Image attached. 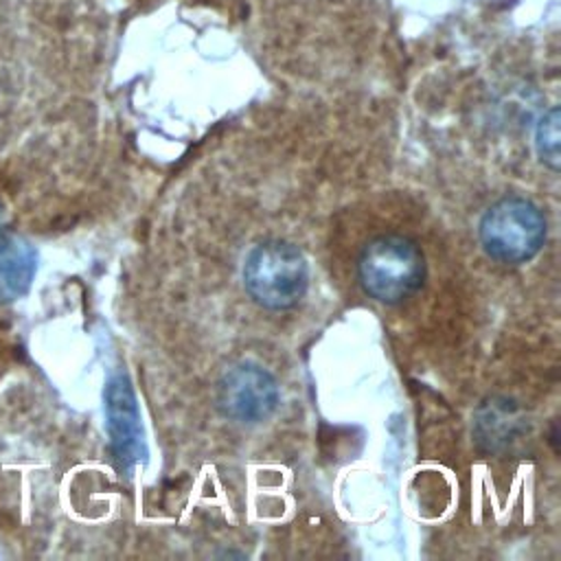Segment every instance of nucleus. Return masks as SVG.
<instances>
[{
	"instance_id": "nucleus-1",
	"label": "nucleus",
	"mask_w": 561,
	"mask_h": 561,
	"mask_svg": "<svg viewBox=\"0 0 561 561\" xmlns=\"http://www.w3.org/2000/svg\"><path fill=\"white\" fill-rule=\"evenodd\" d=\"M357 278L370 298L397 305L423 285L425 256L403 234H379L364 243L357 256Z\"/></svg>"
},
{
	"instance_id": "nucleus-2",
	"label": "nucleus",
	"mask_w": 561,
	"mask_h": 561,
	"mask_svg": "<svg viewBox=\"0 0 561 561\" xmlns=\"http://www.w3.org/2000/svg\"><path fill=\"white\" fill-rule=\"evenodd\" d=\"M307 285V259L289 241L267 239L254 245L243 261V287L265 309H291L302 300Z\"/></svg>"
},
{
	"instance_id": "nucleus-3",
	"label": "nucleus",
	"mask_w": 561,
	"mask_h": 561,
	"mask_svg": "<svg viewBox=\"0 0 561 561\" xmlns=\"http://www.w3.org/2000/svg\"><path fill=\"white\" fill-rule=\"evenodd\" d=\"M546 217L526 197L508 195L491 204L478 224L484 252L506 265H519L539 254L546 243Z\"/></svg>"
},
{
	"instance_id": "nucleus-4",
	"label": "nucleus",
	"mask_w": 561,
	"mask_h": 561,
	"mask_svg": "<svg viewBox=\"0 0 561 561\" xmlns=\"http://www.w3.org/2000/svg\"><path fill=\"white\" fill-rule=\"evenodd\" d=\"M280 392L274 375L254 362H241L217 381V410L237 423H261L278 405Z\"/></svg>"
},
{
	"instance_id": "nucleus-5",
	"label": "nucleus",
	"mask_w": 561,
	"mask_h": 561,
	"mask_svg": "<svg viewBox=\"0 0 561 561\" xmlns=\"http://www.w3.org/2000/svg\"><path fill=\"white\" fill-rule=\"evenodd\" d=\"M105 414L107 432L114 458L123 471L145 462L147 445L140 423L138 403L125 375H116L105 388Z\"/></svg>"
},
{
	"instance_id": "nucleus-6",
	"label": "nucleus",
	"mask_w": 561,
	"mask_h": 561,
	"mask_svg": "<svg viewBox=\"0 0 561 561\" xmlns=\"http://www.w3.org/2000/svg\"><path fill=\"white\" fill-rule=\"evenodd\" d=\"M37 270L35 248L0 224V302L24 296Z\"/></svg>"
},
{
	"instance_id": "nucleus-7",
	"label": "nucleus",
	"mask_w": 561,
	"mask_h": 561,
	"mask_svg": "<svg viewBox=\"0 0 561 561\" xmlns=\"http://www.w3.org/2000/svg\"><path fill=\"white\" fill-rule=\"evenodd\" d=\"M559 123H561L559 107H550L548 112L541 114V118L537 121V127H535V149H537V156L552 171H559V167H561Z\"/></svg>"
}]
</instances>
